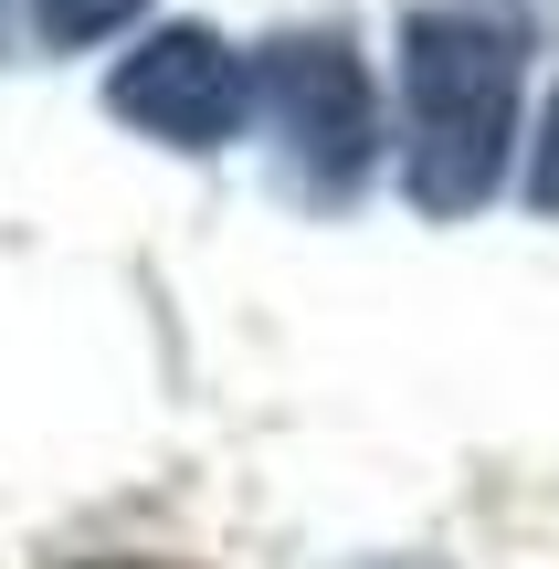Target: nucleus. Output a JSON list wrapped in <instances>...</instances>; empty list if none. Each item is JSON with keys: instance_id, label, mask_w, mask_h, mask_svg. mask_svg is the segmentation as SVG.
Instances as JSON below:
<instances>
[{"instance_id": "nucleus-1", "label": "nucleus", "mask_w": 559, "mask_h": 569, "mask_svg": "<svg viewBox=\"0 0 559 569\" xmlns=\"http://www.w3.org/2000/svg\"><path fill=\"white\" fill-rule=\"evenodd\" d=\"M507 138H518V42L476 11L401 21V180L433 222L497 201Z\"/></svg>"}, {"instance_id": "nucleus-2", "label": "nucleus", "mask_w": 559, "mask_h": 569, "mask_svg": "<svg viewBox=\"0 0 559 569\" xmlns=\"http://www.w3.org/2000/svg\"><path fill=\"white\" fill-rule=\"evenodd\" d=\"M253 96H264L274 127H286L296 180H307L317 201H349L359 169H370V84H359L349 42H328V32H286V42H264V63H253Z\"/></svg>"}, {"instance_id": "nucleus-3", "label": "nucleus", "mask_w": 559, "mask_h": 569, "mask_svg": "<svg viewBox=\"0 0 559 569\" xmlns=\"http://www.w3.org/2000/svg\"><path fill=\"white\" fill-rule=\"evenodd\" d=\"M243 84L253 74L222 53V32L169 21V32H148L138 53L117 63L106 106H117L127 127H148V138H169V148H222L232 127H243Z\"/></svg>"}, {"instance_id": "nucleus-4", "label": "nucleus", "mask_w": 559, "mask_h": 569, "mask_svg": "<svg viewBox=\"0 0 559 569\" xmlns=\"http://www.w3.org/2000/svg\"><path fill=\"white\" fill-rule=\"evenodd\" d=\"M148 0H32V21H42V42H106L117 21H138Z\"/></svg>"}, {"instance_id": "nucleus-5", "label": "nucleus", "mask_w": 559, "mask_h": 569, "mask_svg": "<svg viewBox=\"0 0 559 569\" xmlns=\"http://www.w3.org/2000/svg\"><path fill=\"white\" fill-rule=\"evenodd\" d=\"M528 201L559 211V96H549V127H539V169H528Z\"/></svg>"}, {"instance_id": "nucleus-6", "label": "nucleus", "mask_w": 559, "mask_h": 569, "mask_svg": "<svg viewBox=\"0 0 559 569\" xmlns=\"http://www.w3.org/2000/svg\"><path fill=\"white\" fill-rule=\"evenodd\" d=\"M84 569H159V559H84Z\"/></svg>"}]
</instances>
